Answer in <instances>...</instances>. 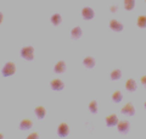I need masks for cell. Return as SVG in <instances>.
<instances>
[{
	"instance_id": "cell-1",
	"label": "cell",
	"mask_w": 146,
	"mask_h": 139,
	"mask_svg": "<svg viewBox=\"0 0 146 139\" xmlns=\"http://www.w3.org/2000/svg\"><path fill=\"white\" fill-rule=\"evenodd\" d=\"M15 72H16V65L13 62H6L1 68V73L4 77H10L15 75Z\"/></svg>"
},
{
	"instance_id": "cell-2",
	"label": "cell",
	"mask_w": 146,
	"mask_h": 139,
	"mask_svg": "<svg viewBox=\"0 0 146 139\" xmlns=\"http://www.w3.org/2000/svg\"><path fill=\"white\" fill-rule=\"evenodd\" d=\"M21 56L28 61H32L34 59V48L33 46H23L21 49Z\"/></svg>"
},
{
	"instance_id": "cell-3",
	"label": "cell",
	"mask_w": 146,
	"mask_h": 139,
	"mask_svg": "<svg viewBox=\"0 0 146 139\" xmlns=\"http://www.w3.org/2000/svg\"><path fill=\"white\" fill-rule=\"evenodd\" d=\"M70 134V126L67 123H60L57 127V136L60 138H66Z\"/></svg>"
},
{
	"instance_id": "cell-4",
	"label": "cell",
	"mask_w": 146,
	"mask_h": 139,
	"mask_svg": "<svg viewBox=\"0 0 146 139\" xmlns=\"http://www.w3.org/2000/svg\"><path fill=\"white\" fill-rule=\"evenodd\" d=\"M121 112L123 115H127V116H134L135 115V108H134V105L131 104V103H127L122 108Z\"/></svg>"
},
{
	"instance_id": "cell-5",
	"label": "cell",
	"mask_w": 146,
	"mask_h": 139,
	"mask_svg": "<svg viewBox=\"0 0 146 139\" xmlns=\"http://www.w3.org/2000/svg\"><path fill=\"white\" fill-rule=\"evenodd\" d=\"M117 128H118V132L122 133V134H127L130 129V123L128 121H118L117 123Z\"/></svg>"
},
{
	"instance_id": "cell-6",
	"label": "cell",
	"mask_w": 146,
	"mask_h": 139,
	"mask_svg": "<svg viewBox=\"0 0 146 139\" xmlns=\"http://www.w3.org/2000/svg\"><path fill=\"white\" fill-rule=\"evenodd\" d=\"M82 16H83L84 20L89 21V20H91V18H94L95 13H94V10H93V9H91V7L85 6V7L82 9Z\"/></svg>"
},
{
	"instance_id": "cell-7",
	"label": "cell",
	"mask_w": 146,
	"mask_h": 139,
	"mask_svg": "<svg viewBox=\"0 0 146 139\" xmlns=\"http://www.w3.org/2000/svg\"><path fill=\"white\" fill-rule=\"evenodd\" d=\"M105 122H106V126L107 127H115V126H117V123H118L117 115H115V114L108 115L107 117H106V120H105Z\"/></svg>"
},
{
	"instance_id": "cell-8",
	"label": "cell",
	"mask_w": 146,
	"mask_h": 139,
	"mask_svg": "<svg viewBox=\"0 0 146 139\" xmlns=\"http://www.w3.org/2000/svg\"><path fill=\"white\" fill-rule=\"evenodd\" d=\"M51 88H52V90H55V92H60V90H62L63 88H65V83L57 78V80L51 81Z\"/></svg>"
},
{
	"instance_id": "cell-9",
	"label": "cell",
	"mask_w": 146,
	"mask_h": 139,
	"mask_svg": "<svg viewBox=\"0 0 146 139\" xmlns=\"http://www.w3.org/2000/svg\"><path fill=\"white\" fill-rule=\"evenodd\" d=\"M66 68H67V66H66V62L65 61H58V62H56L55 63V66H54V72L55 73H63L66 71Z\"/></svg>"
},
{
	"instance_id": "cell-10",
	"label": "cell",
	"mask_w": 146,
	"mask_h": 139,
	"mask_svg": "<svg viewBox=\"0 0 146 139\" xmlns=\"http://www.w3.org/2000/svg\"><path fill=\"white\" fill-rule=\"evenodd\" d=\"M110 28H111L112 31H115V32H122L123 31V25L117 20H111V22H110Z\"/></svg>"
},
{
	"instance_id": "cell-11",
	"label": "cell",
	"mask_w": 146,
	"mask_h": 139,
	"mask_svg": "<svg viewBox=\"0 0 146 139\" xmlns=\"http://www.w3.org/2000/svg\"><path fill=\"white\" fill-rule=\"evenodd\" d=\"M125 89L128 92H135L136 89H138V84H136L135 80H133V78H129V80L125 82Z\"/></svg>"
},
{
	"instance_id": "cell-12",
	"label": "cell",
	"mask_w": 146,
	"mask_h": 139,
	"mask_svg": "<svg viewBox=\"0 0 146 139\" xmlns=\"http://www.w3.org/2000/svg\"><path fill=\"white\" fill-rule=\"evenodd\" d=\"M33 127V122L31 120H22L21 123H20V129L21 131H28Z\"/></svg>"
},
{
	"instance_id": "cell-13",
	"label": "cell",
	"mask_w": 146,
	"mask_h": 139,
	"mask_svg": "<svg viewBox=\"0 0 146 139\" xmlns=\"http://www.w3.org/2000/svg\"><path fill=\"white\" fill-rule=\"evenodd\" d=\"M34 112H35V116L39 120H43L45 117V115H46V110H45V108H43V106H36Z\"/></svg>"
},
{
	"instance_id": "cell-14",
	"label": "cell",
	"mask_w": 146,
	"mask_h": 139,
	"mask_svg": "<svg viewBox=\"0 0 146 139\" xmlns=\"http://www.w3.org/2000/svg\"><path fill=\"white\" fill-rule=\"evenodd\" d=\"M82 34H83V31H82L80 27H74L72 31H71V37L72 39H79Z\"/></svg>"
},
{
	"instance_id": "cell-15",
	"label": "cell",
	"mask_w": 146,
	"mask_h": 139,
	"mask_svg": "<svg viewBox=\"0 0 146 139\" xmlns=\"http://www.w3.org/2000/svg\"><path fill=\"white\" fill-rule=\"evenodd\" d=\"M83 65H84L86 68H93L95 66V59L91 57V56H86L83 60Z\"/></svg>"
},
{
	"instance_id": "cell-16",
	"label": "cell",
	"mask_w": 146,
	"mask_h": 139,
	"mask_svg": "<svg viewBox=\"0 0 146 139\" xmlns=\"http://www.w3.org/2000/svg\"><path fill=\"white\" fill-rule=\"evenodd\" d=\"M112 100H113V103H121V101L123 100V94H122V92L121 90H116L115 93L112 94Z\"/></svg>"
},
{
	"instance_id": "cell-17",
	"label": "cell",
	"mask_w": 146,
	"mask_h": 139,
	"mask_svg": "<svg viewBox=\"0 0 146 139\" xmlns=\"http://www.w3.org/2000/svg\"><path fill=\"white\" fill-rule=\"evenodd\" d=\"M123 5H124V9L127 11H131L135 6V0H124Z\"/></svg>"
},
{
	"instance_id": "cell-18",
	"label": "cell",
	"mask_w": 146,
	"mask_h": 139,
	"mask_svg": "<svg viewBox=\"0 0 146 139\" xmlns=\"http://www.w3.org/2000/svg\"><path fill=\"white\" fill-rule=\"evenodd\" d=\"M110 77H111V80H112V81H117V80H119V78L122 77V71H121L119 68L113 70V71L111 72V75H110Z\"/></svg>"
},
{
	"instance_id": "cell-19",
	"label": "cell",
	"mask_w": 146,
	"mask_h": 139,
	"mask_svg": "<svg viewBox=\"0 0 146 139\" xmlns=\"http://www.w3.org/2000/svg\"><path fill=\"white\" fill-rule=\"evenodd\" d=\"M61 22H62V17H61L60 13H54L51 16V23L54 26H58Z\"/></svg>"
},
{
	"instance_id": "cell-20",
	"label": "cell",
	"mask_w": 146,
	"mask_h": 139,
	"mask_svg": "<svg viewBox=\"0 0 146 139\" xmlns=\"http://www.w3.org/2000/svg\"><path fill=\"white\" fill-rule=\"evenodd\" d=\"M98 109H99V105H98V101L93 100L91 103L89 104V111L91 114H96L98 112Z\"/></svg>"
},
{
	"instance_id": "cell-21",
	"label": "cell",
	"mask_w": 146,
	"mask_h": 139,
	"mask_svg": "<svg viewBox=\"0 0 146 139\" xmlns=\"http://www.w3.org/2000/svg\"><path fill=\"white\" fill-rule=\"evenodd\" d=\"M138 26L140 28H146V16L141 15L138 17Z\"/></svg>"
},
{
	"instance_id": "cell-22",
	"label": "cell",
	"mask_w": 146,
	"mask_h": 139,
	"mask_svg": "<svg viewBox=\"0 0 146 139\" xmlns=\"http://www.w3.org/2000/svg\"><path fill=\"white\" fill-rule=\"evenodd\" d=\"M39 138V134L38 133H31L28 137H27V139H38Z\"/></svg>"
},
{
	"instance_id": "cell-23",
	"label": "cell",
	"mask_w": 146,
	"mask_h": 139,
	"mask_svg": "<svg viewBox=\"0 0 146 139\" xmlns=\"http://www.w3.org/2000/svg\"><path fill=\"white\" fill-rule=\"evenodd\" d=\"M110 10H111V12H113V13H115V12L118 10V6H117V5H112L111 7H110Z\"/></svg>"
},
{
	"instance_id": "cell-24",
	"label": "cell",
	"mask_w": 146,
	"mask_h": 139,
	"mask_svg": "<svg viewBox=\"0 0 146 139\" xmlns=\"http://www.w3.org/2000/svg\"><path fill=\"white\" fill-rule=\"evenodd\" d=\"M141 84H143V86L146 88V76H143V77H141Z\"/></svg>"
},
{
	"instance_id": "cell-25",
	"label": "cell",
	"mask_w": 146,
	"mask_h": 139,
	"mask_svg": "<svg viewBox=\"0 0 146 139\" xmlns=\"http://www.w3.org/2000/svg\"><path fill=\"white\" fill-rule=\"evenodd\" d=\"M3 17H4V15L3 13H0V22H3Z\"/></svg>"
},
{
	"instance_id": "cell-26",
	"label": "cell",
	"mask_w": 146,
	"mask_h": 139,
	"mask_svg": "<svg viewBox=\"0 0 146 139\" xmlns=\"http://www.w3.org/2000/svg\"><path fill=\"white\" fill-rule=\"evenodd\" d=\"M144 106H145V109H146V101H145V104H144Z\"/></svg>"
},
{
	"instance_id": "cell-27",
	"label": "cell",
	"mask_w": 146,
	"mask_h": 139,
	"mask_svg": "<svg viewBox=\"0 0 146 139\" xmlns=\"http://www.w3.org/2000/svg\"><path fill=\"white\" fill-rule=\"evenodd\" d=\"M145 1H146V0H145Z\"/></svg>"
}]
</instances>
